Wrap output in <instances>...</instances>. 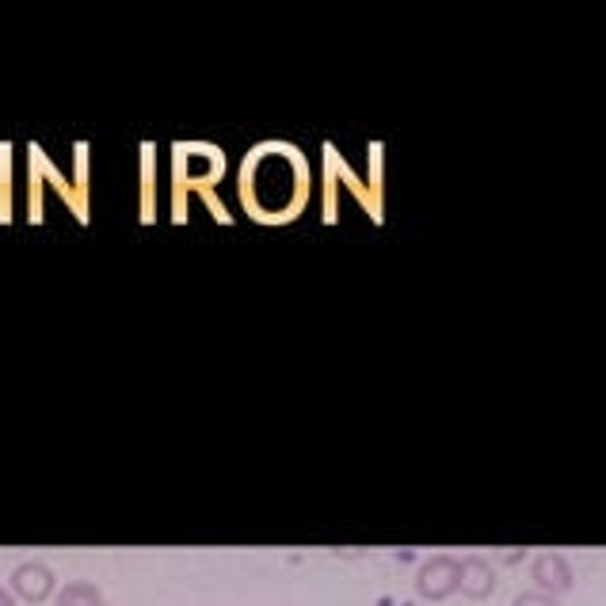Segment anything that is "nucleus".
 <instances>
[{
	"mask_svg": "<svg viewBox=\"0 0 606 606\" xmlns=\"http://www.w3.org/2000/svg\"><path fill=\"white\" fill-rule=\"evenodd\" d=\"M534 579H538V587H545V592H568L573 587V568L557 553H545V557L534 561Z\"/></svg>",
	"mask_w": 606,
	"mask_h": 606,
	"instance_id": "obj_3",
	"label": "nucleus"
},
{
	"mask_svg": "<svg viewBox=\"0 0 606 606\" xmlns=\"http://www.w3.org/2000/svg\"><path fill=\"white\" fill-rule=\"evenodd\" d=\"M458 579H462V565L454 557H435L420 568V595L423 599H446L458 592Z\"/></svg>",
	"mask_w": 606,
	"mask_h": 606,
	"instance_id": "obj_2",
	"label": "nucleus"
},
{
	"mask_svg": "<svg viewBox=\"0 0 606 606\" xmlns=\"http://www.w3.org/2000/svg\"><path fill=\"white\" fill-rule=\"evenodd\" d=\"M0 606H16V595L8 587H0Z\"/></svg>",
	"mask_w": 606,
	"mask_h": 606,
	"instance_id": "obj_7",
	"label": "nucleus"
},
{
	"mask_svg": "<svg viewBox=\"0 0 606 606\" xmlns=\"http://www.w3.org/2000/svg\"><path fill=\"white\" fill-rule=\"evenodd\" d=\"M54 606H107V599L100 595L96 584H89V579H73V584H65L62 592H58Z\"/></svg>",
	"mask_w": 606,
	"mask_h": 606,
	"instance_id": "obj_5",
	"label": "nucleus"
},
{
	"mask_svg": "<svg viewBox=\"0 0 606 606\" xmlns=\"http://www.w3.org/2000/svg\"><path fill=\"white\" fill-rule=\"evenodd\" d=\"M12 595L16 599H23V603H47L50 595H54V587H58V579H54V573H50L42 561H23L20 568L12 573Z\"/></svg>",
	"mask_w": 606,
	"mask_h": 606,
	"instance_id": "obj_1",
	"label": "nucleus"
},
{
	"mask_svg": "<svg viewBox=\"0 0 606 606\" xmlns=\"http://www.w3.org/2000/svg\"><path fill=\"white\" fill-rule=\"evenodd\" d=\"M458 587H462L470 599H484V595L496 587V576H492V568L484 565V561H477V557H470L462 565V579H458Z\"/></svg>",
	"mask_w": 606,
	"mask_h": 606,
	"instance_id": "obj_4",
	"label": "nucleus"
},
{
	"mask_svg": "<svg viewBox=\"0 0 606 606\" xmlns=\"http://www.w3.org/2000/svg\"><path fill=\"white\" fill-rule=\"evenodd\" d=\"M515 606H557V599H553V595H542V592H526V595H518Z\"/></svg>",
	"mask_w": 606,
	"mask_h": 606,
	"instance_id": "obj_6",
	"label": "nucleus"
}]
</instances>
